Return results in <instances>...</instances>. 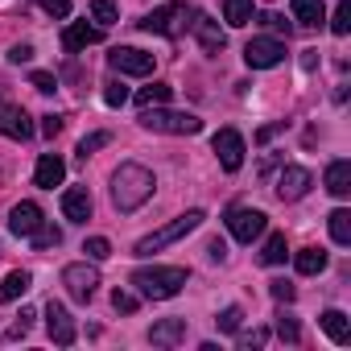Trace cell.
I'll return each instance as SVG.
<instances>
[{"label":"cell","instance_id":"6da1fadb","mask_svg":"<svg viewBox=\"0 0 351 351\" xmlns=\"http://www.w3.org/2000/svg\"><path fill=\"white\" fill-rule=\"evenodd\" d=\"M153 169H145V165H136V161H124L116 173H112V203H116V211L120 215H132V211H141L149 199H153Z\"/></svg>","mask_w":351,"mask_h":351},{"label":"cell","instance_id":"7a4b0ae2","mask_svg":"<svg viewBox=\"0 0 351 351\" xmlns=\"http://www.w3.org/2000/svg\"><path fill=\"white\" fill-rule=\"evenodd\" d=\"M186 269L178 265H153V269H136L132 273V285L141 298H153V302H165V298H178L182 285H186Z\"/></svg>","mask_w":351,"mask_h":351},{"label":"cell","instance_id":"3957f363","mask_svg":"<svg viewBox=\"0 0 351 351\" xmlns=\"http://www.w3.org/2000/svg\"><path fill=\"white\" fill-rule=\"evenodd\" d=\"M191 17H195V9L186 5V0H169V5H157L153 13H145L136 25L145 29V34H161V38H182L186 29H191Z\"/></svg>","mask_w":351,"mask_h":351},{"label":"cell","instance_id":"277c9868","mask_svg":"<svg viewBox=\"0 0 351 351\" xmlns=\"http://www.w3.org/2000/svg\"><path fill=\"white\" fill-rule=\"evenodd\" d=\"M207 215L195 207V211H186V215H178V219H173V223H165V228H157L153 236H145V240H136V256H153V252H161L165 244H173V240H182V236H191L199 223H203Z\"/></svg>","mask_w":351,"mask_h":351},{"label":"cell","instance_id":"5b68a950","mask_svg":"<svg viewBox=\"0 0 351 351\" xmlns=\"http://www.w3.org/2000/svg\"><path fill=\"white\" fill-rule=\"evenodd\" d=\"M141 124L149 132H173V136H195L203 132V120L191 116V112H165L161 104L157 108H141Z\"/></svg>","mask_w":351,"mask_h":351},{"label":"cell","instance_id":"8992f818","mask_svg":"<svg viewBox=\"0 0 351 351\" xmlns=\"http://www.w3.org/2000/svg\"><path fill=\"white\" fill-rule=\"evenodd\" d=\"M108 66H112L116 75L145 79V75H153V54H145V50H136V46H116V50L108 54Z\"/></svg>","mask_w":351,"mask_h":351},{"label":"cell","instance_id":"52a82bcc","mask_svg":"<svg viewBox=\"0 0 351 351\" xmlns=\"http://www.w3.org/2000/svg\"><path fill=\"white\" fill-rule=\"evenodd\" d=\"M265 228H269V215H265V211H252V207H232V211H228V232H232L240 244H252Z\"/></svg>","mask_w":351,"mask_h":351},{"label":"cell","instance_id":"ba28073f","mask_svg":"<svg viewBox=\"0 0 351 351\" xmlns=\"http://www.w3.org/2000/svg\"><path fill=\"white\" fill-rule=\"evenodd\" d=\"M244 62H248L252 71L281 66V62H285V42H277V38H252V42L244 46Z\"/></svg>","mask_w":351,"mask_h":351},{"label":"cell","instance_id":"9c48e42d","mask_svg":"<svg viewBox=\"0 0 351 351\" xmlns=\"http://www.w3.org/2000/svg\"><path fill=\"white\" fill-rule=\"evenodd\" d=\"M211 149H215V157H219V165L228 169V173H236L240 165H244V136L236 132V128H219L215 132V141H211Z\"/></svg>","mask_w":351,"mask_h":351},{"label":"cell","instance_id":"30bf717a","mask_svg":"<svg viewBox=\"0 0 351 351\" xmlns=\"http://www.w3.org/2000/svg\"><path fill=\"white\" fill-rule=\"evenodd\" d=\"M62 285H66V293H71L75 302H91L95 289H99V273H95L91 265H66V269H62Z\"/></svg>","mask_w":351,"mask_h":351},{"label":"cell","instance_id":"8fae6325","mask_svg":"<svg viewBox=\"0 0 351 351\" xmlns=\"http://www.w3.org/2000/svg\"><path fill=\"white\" fill-rule=\"evenodd\" d=\"M310 169H302V165H285L281 173H277V199L281 203H298L306 191H310Z\"/></svg>","mask_w":351,"mask_h":351},{"label":"cell","instance_id":"7c38bea8","mask_svg":"<svg viewBox=\"0 0 351 351\" xmlns=\"http://www.w3.org/2000/svg\"><path fill=\"white\" fill-rule=\"evenodd\" d=\"M0 136H9V141H29V136H34L29 112L17 108V104H0Z\"/></svg>","mask_w":351,"mask_h":351},{"label":"cell","instance_id":"4fadbf2b","mask_svg":"<svg viewBox=\"0 0 351 351\" xmlns=\"http://www.w3.org/2000/svg\"><path fill=\"white\" fill-rule=\"evenodd\" d=\"M46 330H50V339L58 343V347H71L75 343V318L66 314V306L62 302H46Z\"/></svg>","mask_w":351,"mask_h":351},{"label":"cell","instance_id":"5bb4252c","mask_svg":"<svg viewBox=\"0 0 351 351\" xmlns=\"http://www.w3.org/2000/svg\"><path fill=\"white\" fill-rule=\"evenodd\" d=\"M42 223H46V215H42V207H38V203H29V199H25V203H17V207L9 211V232H13V236H25V240H29Z\"/></svg>","mask_w":351,"mask_h":351},{"label":"cell","instance_id":"9a60e30c","mask_svg":"<svg viewBox=\"0 0 351 351\" xmlns=\"http://www.w3.org/2000/svg\"><path fill=\"white\" fill-rule=\"evenodd\" d=\"M191 29H195V38L203 42V50H207V54H219V50L228 46V34H223V29H219V21H211L207 13H195V17H191Z\"/></svg>","mask_w":351,"mask_h":351},{"label":"cell","instance_id":"2e32d148","mask_svg":"<svg viewBox=\"0 0 351 351\" xmlns=\"http://www.w3.org/2000/svg\"><path fill=\"white\" fill-rule=\"evenodd\" d=\"M62 178H66V161L58 153H42L38 157V169H34V182L42 191H54V186H62Z\"/></svg>","mask_w":351,"mask_h":351},{"label":"cell","instance_id":"e0dca14e","mask_svg":"<svg viewBox=\"0 0 351 351\" xmlns=\"http://www.w3.org/2000/svg\"><path fill=\"white\" fill-rule=\"evenodd\" d=\"M95 42H104V29H99V25H87V21H75V25H66V34H62V50H66V54H79V50H87V46H95Z\"/></svg>","mask_w":351,"mask_h":351},{"label":"cell","instance_id":"ac0fdd59","mask_svg":"<svg viewBox=\"0 0 351 351\" xmlns=\"http://www.w3.org/2000/svg\"><path fill=\"white\" fill-rule=\"evenodd\" d=\"M182 339H186V318H161L149 330V343H157V347H173V343H182Z\"/></svg>","mask_w":351,"mask_h":351},{"label":"cell","instance_id":"d6986e66","mask_svg":"<svg viewBox=\"0 0 351 351\" xmlns=\"http://www.w3.org/2000/svg\"><path fill=\"white\" fill-rule=\"evenodd\" d=\"M322 182H326V191H330L335 199H347V195H351V161H343V157H339V161H330Z\"/></svg>","mask_w":351,"mask_h":351},{"label":"cell","instance_id":"ffe728a7","mask_svg":"<svg viewBox=\"0 0 351 351\" xmlns=\"http://www.w3.org/2000/svg\"><path fill=\"white\" fill-rule=\"evenodd\" d=\"M62 215H66L71 223H87V219H91V195H87L83 186L66 191V195H62Z\"/></svg>","mask_w":351,"mask_h":351},{"label":"cell","instance_id":"44dd1931","mask_svg":"<svg viewBox=\"0 0 351 351\" xmlns=\"http://www.w3.org/2000/svg\"><path fill=\"white\" fill-rule=\"evenodd\" d=\"M289 9H293V21L306 25V29L326 21V5H322V0H289Z\"/></svg>","mask_w":351,"mask_h":351},{"label":"cell","instance_id":"7402d4cb","mask_svg":"<svg viewBox=\"0 0 351 351\" xmlns=\"http://www.w3.org/2000/svg\"><path fill=\"white\" fill-rule=\"evenodd\" d=\"M318 322H322V330L330 335V343H339V347H347V343H351V318H347L343 310H326Z\"/></svg>","mask_w":351,"mask_h":351},{"label":"cell","instance_id":"603a6c76","mask_svg":"<svg viewBox=\"0 0 351 351\" xmlns=\"http://www.w3.org/2000/svg\"><path fill=\"white\" fill-rule=\"evenodd\" d=\"M252 13H256L252 0H223V21H228L232 29H244V25L252 21Z\"/></svg>","mask_w":351,"mask_h":351},{"label":"cell","instance_id":"cb8c5ba5","mask_svg":"<svg viewBox=\"0 0 351 351\" xmlns=\"http://www.w3.org/2000/svg\"><path fill=\"white\" fill-rule=\"evenodd\" d=\"M29 285H34V277H29L25 269H13L5 281H0V302H17V298L29 289Z\"/></svg>","mask_w":351,"mask_h":351},{"label":"cell","instance_id":"d4e9b609","mask_svg":"<svg viewBox=\"0 0 351 351\" xmlns=\"http://www.w3.org/2000/svg\"><path fill=\"white\" fill-rule=\"evenodd\" d=\"M293 265H298L302 277H314V273L326 269V252H322V248H302V252L293 256Z\"/></svg>","mask_w":351,"mask_h":351},{"label":"cell","instance_id":"484cf974","mask_svg":"<svg viewBox=\"0 0 351 351\" xmlns=\"http://www.w3.org/2000/svg\"><path fill=\"white\" fill-rule=\"evenodd\" d=\"M326 223H330V240L347 248V244H351V211H343V207H339V211H330V215H326Z\"/></svg>","mask_w":351,"mask_h":351},{"label":"cell","instance_id":"4316f807","mask_svg":"<svg viewBox=\"0 0 351 351\" xmlns=\"http://www.w3.org/2000/svg\"><path fill=\"white\" fill-rule=\"evenodd\" d=\"M285 256H289V244H285L281 232H273V236L265 240V248H261V261H265V265H285Z\"/></svg>","mask_w":351,"mask_h":351},{"label":"cell","instance_id":"83f0119b","mask_svg":"<svg viewBox=\"0 0 351 351\" xmlns=\"http://www.w3.org/2000/svg\"><path fill=\"white\" fill-rule=\"evenodd\" d=\"M169 95H173L169 83H153V87H141L136 91V104L141 108H157V104H169Z\"/></svg>","mask_w":351,"mask_h":351},{"label":"cell","instance_id":"f1b7e54d","mask_svg":"<svg viewBox=\"0 0 351 351\" xmlns=\"http://www.w3.org/2000/svg\"><path fill=\"white\" fill-rule=\"evenodd\" d=\"M29 240H34V248H38V252H46V248H58V244H62V232H58L54 223H42Z\"/></svg>","mask_w":351,"mask_h":351},{"label":"cell","instance_id":"f546056e","mask_svg":"<svg viewBox=\"0 0 351 351\" xmlns=\"http://www.w3.org/2000/svg\"><path fill=\"white\" fill-rule=\"evenodd\" d=\"M273 330H277V339H281V343H298V339H302V326H298V318H293V314H277Z\"/></svg>","mask_w":351,"mask_h":351},{"label":"cell","instance_id":"4dcf8cb0","mask_svg":"<svg viewBox=\"0 0 351 351\" xmlns=\"http://www.w3.org/2000/svg\"><path fill=\"white\" fill-rule=\"evenodd\" d=\"M91 17L99 21V29L116 25V17H120V9H116V0H91Z\"/></svg>","mask_w":351,"mask_h":351},{"label":"cell","instance_id":"1f68e13d","mask_svg":"<svg viewBox=\"0 0 351 351\" xmlns=\"http://www.w3.org/2000/svg\"><path fill=\"white\" fill-rule=\"evenodd\" d=\"M330 34H335V38H347V34H351V0H339V9H335V17H330Z\"/></svg>","mask_w":351,"mask_h":351},{"label":"cell","instance_id":"d6a6232c","mask_svg":"<svg viewBox=\"0 0 351 351\" xmlns=\"http://www.w3.org/2000/svg\"><path fill=\"white\" fill-rule=\"evenodd\" d=\"M215 322H219V330H223V335H236V330H240V322H244V310H240V306H228Z\"/></svg>","mask_w":351,"mask_h":351},{"label":"cell","instance_id":"836d02e7","mask_svg":"<svg viewBox=\"0 0 351 351\" xmlns=\"http://www.w3.org/2000/svg\"><path fill=\"white\" fill-rule=\"evenodd\" d=\"M104 104L108 108H124L128 104V87L124 83H104Z\"/></svg>","mask_w":351,"mask_h":351},{"label":"cell","instance_id":"e575fe53","mask_svg":"<svg viewBox=\"0 0 351 351\" xmlns=\"http://www.w3.org/2000/svg\"><path fill=\"white\" fill-rule=\"evenodd\" d=\"M108 141H112L108 132H91V136H83V141H79V161H87V157H91L95 149H104Z\"/></svg>","mask_w":351,"mask_h":351},{"label":"cell","instance_id":"d590c367","mask_svg":"<svg viewBox=\"0 0 351 351\" xmlns=\"http://www.w3.org/2000/svg\"><path fill=\"white\" fill-rule=\"evenodd\" d=\"M83 252H87V261H108V256H112V244H108L104 236H91V240L83 244Z\"/></svg>","mask_w":351,"mask_h":351},{"label":"cell","instance_id":"8d00e7d4","mask_svg":"<svg viewBox=\"0 0 351 351\" xmlns=\"http://www.w3.org/2000/svg\"><path fill=\"white\" fill-rule=\"evenodd\" d=\"M256 21H261V25H269L273 34H285V38H289V29H293V25H289V21L281 17V13H261Z\"/></svg>","mask_w":351,"mask_h":351},{"label":"cell","instance_id":"74e56055","mask_svg":"<svg viewBox=\"0 0 351 351\" xmlns=\"http://www.w3.org/2000/svg\"><path fill=\"white\" fill-rule=\"evenodd\" d=\"M269 293H273V298H277V302H285V306H289V302H293V298H298V289H293V285H289V281H269Z\"/></svg>","mask_w":351,"mask_h":351},{"label":"cell","instance_id":"f35d334b","mask_svg":"<svg viewBox=\"0 0 351 351\" xmlns=\"http://www.w3.org/2000/svg\"><path fill=\"white\" fill-rule=\"evenodd\" d=\"M112 306H116V314H132V310H136V293L116 289V293H112Z\"/></svg>","mask_w":351,"mask_h":351},{"label":"cell","instance_id":"ab89813d","mask_svg":"<svg viewBox=\"0 0 351 351\" xmlns=\"http://www.w3.org/2000/svg\"><path fill=\"white\" fill-rule=\"evenodd\" d=\"M29 326H34V310H21V314H17V322L9 326V339H21V335H29Z\"/></svg>","mask_w":351,"mask_h":351},{"label":"cell","instance_id":"60d3db41","mask_svg":"<svg viewBox=\"0 0 351 351\" xmlns=\"http://www.w3.org/2000/svg\"><path fill=\"white\" fill-rule=\"evenodd\" d=\"M38 5H42L50 17H58V21H62V17H71V0H38Z\"/></svg>","mask_w":351,"mask_h":351},{"label":"cell","instance_id":"b9f144b4","mask_svg":"<svg viewBox=\"0 0 351 351\" xmlns=\"http://www.w3.org/2000/svg\"><path fill=\"white\" fill-rule=\"evenodd\" d=\"M29 83H34V87H38V91H46V95H50V91H54V87H58V79H54V75H50V71H34V75H29Z\"/></svg>","mask_w":351,"mask_h":351},{"label":"cell","instance_id":"7bdbcfd3","mask_svg":"<svg viewBox=\"0 0 351 351\" xmlns=\"http://www.w3.org/2000/svg\"><path fill=\"white\" fill-rule=\"evenodd\" d=\"M42 132H46V136L54 141V136L62 132V116H42Z\"/></svg>","mask_w":351,"mask_h":351},{"label":"cell","instance_id":"ee69618b","mask_svg":"<svg viewBox=\"0 0 351 351\" xmlns=\"http://www.w3.org/2000/svg\"><path fill=\"white\" fill-rule=\"evenodd\" d=\"M29 58H34V46H25V42L9 50V62H29Z\"/></svg>","mask_w":351,"mask_h":351},{"label":"cell","instance_id":"f6af8a7d","mask_svg":"<svg viewBox=\"0 0 351 351\" xmlns=\"http://www.w3.org/2000/svg\"><path fill=\"white\" fill-rule=\"evenodd\" d=\"M269 330H252V335H240V347H265Z\"/></svg>","mask_w":351,"mask_h":351},{"label":"cell","instance_id":"bcb514c9","mask_svg":"<svg viewBox=\"0 0 351 351\" xmlns=\"http://www.w3.org/2000/svg\"><path fill=\"white\" fill-rule=\"evenodd\" d=\"M207 252H211V261H223V256H228V244H223V240L215 236V240L207 244Z\"/></svg>","mask_w":351,"mask_h":351}]
</instances>
